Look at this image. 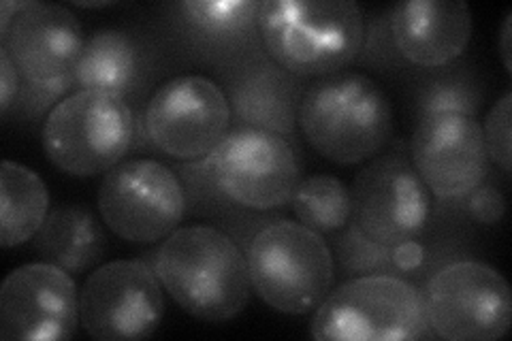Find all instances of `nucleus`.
Here are the masks:
<instances>
[{
  "label": "nucleus",
  "instance_id": "1a4fd4ad",
  "mask_svg": "<svg viewBox=\"0 0 512 341\" xmlns=\"http://www.w3.org/2000/svg\"><path fill=\"white\" fill-rule=\"evenodd\" d=\"M429 327L448 341H495L510 331L512 292L504 275L478 261H453L423 286Z\"/></svg>",
  "mask_w": 512,
  "mask_h": 341
},
{
  "label": "nucleus",
  "instance_id": "5701e85b",
  "mask_svg": "<svg viewBox=\"0 0 512 341\" xmlns=\"http://www.w3.org/2000/svg\"><path fill=\"white\" fill-rule=\"evenodd\" d=\"M295 218L318 235H335L352 220L350 188L333 175H310L291 197Z\"/></svg>",
  "mask_w": 512,
  "mask_h": 341
},
{
  "label": "nucleus",
  "instance_id": "9d476101",
  "mask_svg": "<svg viewBox=\"0 0 512 341\" xmlns=\"http://www.w3.org/2000/svg\"><path fill=\"white\" fill-rule=\"evenodd\" d=\"M207 158L218 188L233 203L254 211L286 207L301 182V162L293 143L261 128L231 126Z\"/></svg>",
  "mask_w": 512,
  "mask_h": 341
},
{
  "label": "nucleus",
  "instance_id": "dca6fc26",
  "mask_svg": "<svg viewBox=\"0 0 512 341\" xmlns=\"http://www.w3.org/2000/svg\"><path fill=\"white\" fill-rule=\"evenodd\" d=\"M259 9L252 0H182L165 7V20L180 50L214 71L261 50Z\"/></svg>",
  "mask_w": 512,
  "mask_h": 341
},
{
  "label": "nucleus",
  "instance_id": "a211bd4d",
  "mask_svg": "<svg viewBox=\"0 0 512 341\" xmlns=\"http://www.w3.org/2000/svg\"><path fill=\"white\" fill-rule=\"evenodd\" d=\"M160 52L156 41L135 28H101L86 39L73 71L77 90H96L139 99L158 75Z\"/></svg>",
  "mask_w": 512,
  "mask_h": 341
},
{
  "label": "nucleus",
  "instance_id": "f8f14e48",
  "mask_svg": "<svg viewBox=\"0 0 512 341\" xmlns=\"http://www.w3.org/2000/svg\"><path fill=\"white\" fill-rule=\"evenodd\" d=\"M352 220L382 246L419 239L431 220V192L410 158L399 152L380 154L352 182Z\"/></svg>",
  "mask_w": 512,
  "mask_h": 341
},
{
  "label": "nucleus",
  "instance_id": "6e6552de",
  "mask_svg": "<svg viewBox=\"0 0 512 341\" xmlns=\"http://www.w3.org/2000/svg\"><path fill=\"white\" fill-rule=\"evenodd\" d=\"M96 203L107 229L131 243L167 239L188 211L180 175L152 158L122 160L109 169Z\"/></svg>",
  "mask_w": 512,
  "mask_h": 341
},
{
  "label": "nucleus",
  "instance_id": "423d86ee",
  "mask_svg": "<svg viewBox=\"0 0 512 341\" xmlns=\"http://www.w3.org/2000/svg\"><path fill=\"white\" fill-rule=\"evenodd\" d=\"M137 137V118L124 99L107 92L77 90L43 122L47 160L73 177H94L120 165Z\"/></svg>",
  "mask_w": 512,
  "mask_h": 341
},
{
  "label": "nucleus",
  "instance_id": "7ed1b4c3",
  "mask_svg": "<svg viewBox=\"0 0 512 341\" xmlns=\"http://www.w3.org/2000/svg\"><path fill=\"white\" fill-rule=\"evenodd\" d=\"M299 131L335 165H359L389 143L393 107L370 75L340 71L308 84L299 105Z\"/></svg>",
  "mask_w": 512,
  "mask_h": 341
},
{
  "label": "nucleus",
  "instance_id": "f3484780",
  "mask_svg": "<svg viewBox=\"0 0 512 341\" xmlns=\"http://www.w3.org/2000/svg\"><path fill=\"white\" fill-rule=\"evenodd\" d=\"M84 30L77 15L62 5L20 0L9 26L0 32L20 77L54 81L75 71L84 52Z\"/></svg>",
  "mask_w": 512,
  "mask_h": 341
},
{
  "label": "nucleus",
  "instance_id": "4468645a",
  "mask_svg": "<svg viewBox=\"0 0 512 341\" xmlns=\"http://www.w3.org/2000/svg\"><path fill=\"white\" fill-rule=\"evenodd\" d=\"M410 158L438 201L466 197L491 173L483 126L476 118L457 113H438L416 122Z\"/></svg>",
  "mask_w": 512,
  "mask_h": 341
},
{
  "label": "nucleus",
  "instance_id": "39448f33",
  "mask_svg": "<svg viewBox=\"0 0 512 341\" xmlns=\"http://www.w3.org/2000/svg\"><path fill=\"white\" fill-rule=\"evenodd\" d=\"M318 341L434 339L423 288L399 275H361L331 290L316 307Z\"/></svg>",
  "mask_w": 512,
  "mask_h": 341
},
{
  "label": "nucleus",
  "instance_id": "393cba45",
  "mask_svg": "<svg viewBox=\"0 0 512 341\" xmlns=\"http://www.w3.org/2000/svg\"><path fill=\"white\" fill-rule=\"evenodd\" d=\"M355 64L372 71H399L406 69V60L399 56L393 32H391V9L372 11L365 18L363 45Z\"/></svg>",
  "mask_w": 512,
  "mask_h": 341
},
{
  "label": "nucleus",
  "instance_id": "c85d7f7f",
  "mask_svg": "<svg viewBox=\"0 0 512 341\" xmlns=\"http://www.w3.org/2000/svg\"><path fill=\"white\" fill-rule=\"evenodd\" d=\"M20 73L15 69V64L7 50L0 47V113H9L15 94L20 90Z\"/></svg>",
  "mask_w": 512,
  "mask_h": 341
},
{
  "label": "nucleus",
  "instance_id": "aec40b11",
  "mask_svg": "<svg viewBox=\"0 0 512 341\" xmlns=\"http://www.w3.org/2000/svg\"><path fill=\"white\" fill-rule=\"evenodd\" d=\"M35 250L45 263L71 275L90 271L107 252V233L101 220L84 205H58L50 209L37 235Z\"/></svg>",
  "mask_w": 512,
  "mask_h": 341
},
{
  "label": "nucleus",
  "instance_id": "412c9836",
  "mask_svg": "<svg viewBox=\"0 0 512 341\" xmlns=\"http://www.w3.org/2000/svg\"><path fill=\"white\" fill-rule=\"evenodd\" d=\"M50 214V192L41 177L5 160L0 167V246L18 248L30 241Z\"/></svg>",
  "mask_w": 512,
  "mask_h": 341
},
{
  "label": "nucleus",
  "instance_id": "bb28decb",
  "mask_svg": "<svg viewBox=\"0 0 512 341\" xmlns=\"http://www.w3.org/2000/svg\"><path fill=\"white\" fill-rule=\"evenodd\" d=\"M512 94L506 92L502 99L495 103L483 126V137H485V145L491 162H495L506 175H510L512 171Z\"/></svg>",
  "mask_w": 512,
  "mask_h": 341
},
{
  "label": "nucleus",
  "instance_id": "b1692460",
  "mask_svg": "<svg viewBox=\"0 0 512 341\" xmlns=\"http://www.w3.org/2000/svg\"><path fill=\"white\" fill-rule=\"evenodd\" d=\"M331 252L338 271L344 278H361V275H406L399 271L393 248L367 237L355 220H350L342 231L331 239Z\"/></svg>",
  "mask_w": 512,
  "mask_h": 341
},
{
  "label": "nucleus",
  "instance_id": "7c9ffc66",
  "mask_svg": "<svg viewBox=\"0 0 512 341\" xmlns=\"http://www.w3.org/2000/svg\"><path fill=\"white\" fill-rule=\"evenodd\" d=\"M510 26H512V11L506 13L504 24H502V35H500V54L506 73H512V58H510Z\"/></svg>",
  "mask_w": 512,
  "mask_h": 341
},
{
  "label": "nucleus",
  "instance_id": "f257e3e1",
  "mask_svg": "<svg viewBox=\"0 0 512 341\" xmlns=\"http://www.w3.org/2000/svg\"><path fill=\"white\" fill-rule=\"evenodd\" d=\"M154 271L171 299L203 322L233 320L252 295L244 250L210 224L173 231L154 254Z\"/></svg>",
  "mask_w": 512,
  "mask_h": 341
},
{
  "label": "nucleus",
  "instance_id": "9b49d317",
  "mask_svg": "<svg viewBox=\"0 0 512 341\" xmlns=\"http://www.w3.org/2000/svg\"><path fill=\"white\" fill-rule=\"evenodd\" d=\"M163 290L154 267L143 261L107 263L79 290V322L99 341L150 337L165 316Z\"/></svg>",
  "mask_w": 512,
  "mask_h": 341
},
{
  "label": "nucleus",
  "instance_id": "c756f323",
  "mask_svg": "<svg viewBox=\"0 0 512 341\" xmlns=\"http://www.w3.org/2000/svg\"><path fill=\"white\" fill-rule=\"evenodd\" d=\"M393 256H395V263H397L399 271H402L404 275H408L412 271H419L427 261V252L416 239L399 243V246L393 248Z\"/></svg>",
  "mask_w": 512,
  "mask_h": 341
},
{
  "label": "nucleus",
  "instance_id": "4be33fe9",
  "mask_svg": "<svg viewBox=\"0 0 512 341\" xmlns=\"http://www.w3.org/2000/svg\"><path fill=\"white\" fill-rule=\"evenodd\" d=\"M487 101L485 79L468 60H455L442 69H431L416 77L412 88V109L416 122L438 113L476 118Z\"/></svg>",
  "mask_w": 512,
  "mask_h": 341
},
{
  "label": "nucleus",
  "instance_id": "6ab92c4d",
  "mask_svg": "<svg viewBox=\"0 0 512 341\" xmlns=\"http://www.w3.org/2000/svg\"><path fill=\"white\" fill-rule=\"evenodd\" d=\"M399 56L425 71L463 58L472 39V13L463 0H406L391 7Z\"/></svg>",
  "mask_w": 512,
  "mask_h": 341
},
{
  "label": "nucleus",
  "instance_id": "20e7f679",
  "mask_svg": "<svg viewBox=\"0 0 512 341\" xmlns=\"http://www.w3.org/2000/svg\"><path fill=\"white\" fill-rule=\"evenodd\" d=\"M252 290L271 310L288 316L314 312L335 282V261L323 235L301 222L271 220L246 248Z\"/></svg>",
  "mask_w": 512,
  "mask_h": 341
},
{
  "label": "nucleus",
  "instance_id": "a878e982",
  "mask_svg": "<svg viewBox=\"0 0 512 341\" xmlns=\"http://www.w3.org/2000/svg\"><path fill=\"white\" fill-rule=\"evenodd\" d=\"M73 92H75L73 73L67 77L54 79V81H32V79L22 77L20 90H18V94H15L13 105H11L13 118L18 122H28V124L37 122L41 118H47L52 113V109Z\"/></svg>",
  "mask_w": 512,
  "mask_h": 341
},
{
  "label": "nucleus",
  "instance_id": "2f4dec72",
  "mask_svg": "<svg viewBox=\"0 0 512 341\" xmlns=\"http://www.w3.org/2000/svg\"><path fill=\"white\" fill-rule=\"evenodd\" d=\"M75 5H77V7H84V9H105V7H114L116 3H111V0H99V3H90V0H86V3H82V0H77Z\"/></svg>",
  "mask_w": 512,
  "mask_h": 341
},
{
  "label": "nucleus",
  "instance_id": "0eeeda50",
  "mask_svg": "<svg viewBox=\"0 0 512 341\" xmlns=\"http://www.w3.org/2000/svg\"><path fill=\"white\" fill-rule=\"evenodd\" d=\"M141 124L152 150L178 162H195L218 148L233 120L216 79L178 75L150 96Z\"/></svg>",
  "mask_w": 512,
  "mask_h": 341
},
{
  "label": "nucleus",
  "instance_id": "2eb2a0df",
  "mask_svg": "<svg viewBox=\"0 0 512 341\" xmlns=\"http://www.w3.org/2000/svg\"><path fill=\"white\" fill-rule=\"evenodd\" d=\"M227 94L233 126L261 128L284 139L297 137L306 79L282 69L265 47L212 71Z\"/></svg>",
  "mask_w": 512,
  "mask_h": 341
},
{
  "label": "nucleus",
  "instance_id": "cd10ccee",
  "mask_svg": "<svg viewBox=\"0 0 512 341\" xmlns=\"http://www.w3.org/2000/svg\"><path fill=\"white\" fill-rule=\"evenodd\" d=\"M446 207H451L455 214L468 216L472 222L480 226H495L500 224L506 214V199L502 190L487 180L468 192L466 197L453 199V201H442Z\"/></svg>",
  "mask_w": 512,
  "mask_h": 341
},
{
  "label": "nucleus",
  "instance_id": "ddd939ff",
  "mask_svg": "<svg viewBox=\"0 0 512 341\" xmlns=\"http://www.w3.org/2000/svg\"><path fill=\"white\" fill-rule=\"evenodd\" d=\"M79 290L71 273L52 263L13 269L0 288V339L60 341L75 335Z\"/></svg>",
  "mask_w": 512,
  "mask_h": 341
},
{
  "label": "nucleus",
  "instance_id": "f03ea898",
  "mask_svg": "<svg viewBox=\"0 0 512 341\" xmlns=\"http://www.w3.org/2000/svg\"><path fill=\"white\" fill-rule=\"evenodd\" d=\"M365 11L352 0H265L259 32L265 52L301 79H318L355 64Z\"/></svg>",
  "mask_w": 512,
  "mask_h": 341
}]
</instances>
